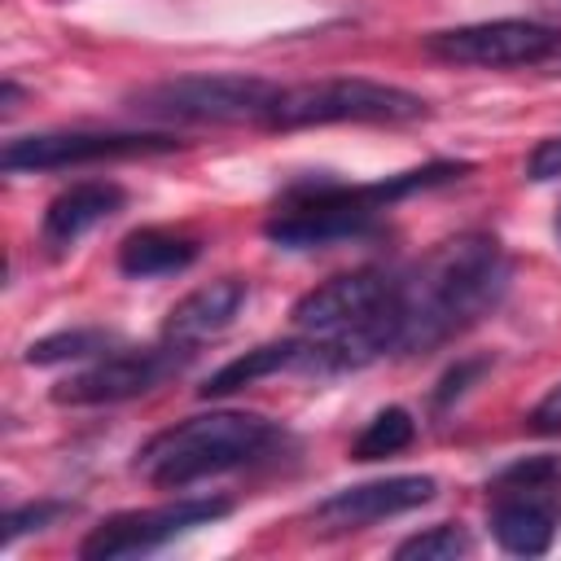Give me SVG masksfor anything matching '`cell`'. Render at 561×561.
Wrapping results in <instances>:
<instances>
[{"label": "cell", "mask_w": 561, "mask_h": 561, "mask_svg": "<svg viewBox=\"0 0 561 561\" xmlns=\"http://www.w3.org/2000/svg\"><path fill=\"white\" fill-rule=\"evenodd\" d=\"M561 526V465L530 456L491 482V535L513 557H543Z\"/></svg>", "instance_id": "obj_7"}, {"label": "cell", "mask_w": 561, "mask_h": 561, "mask_svg": "<svg viewBox=\"0 0 561 561\" xmlns=\"http://www.w3.org/2000/svg\"><path fill=\"white\" fill-rule=\"evenodd\" d=\"M193 346H180V342H167L162 346H140V351H114V355H101L92 368L66 377L53 399L57 403H70V408H96V403H123V399H136V394H149L153 386H162L167 377H175L184 364H188Z\"/></svg>", "instance_id": "obj_11"}, {"label": "cell", "mask_w": 561, "mask_h": 561, "mask_svg": "<svg viewBox=\"0 0 561 561\" xmlns=\"http://www.w3.org/2000/svg\"><path fill=\"white\" fill-rule=\"evenodd\" d=\"M438 491L434 478L425 473H399V478H377V482H359V486H342L333 495H324L311 517L324 526V530H359L368 522H381V517H399V513H412L421 504H430Z\"/></svg>", "instance_id": "obj_12"}, {"label": "cell", "mask_w": 561, "mask_h": 561, "mask_svg": "<svg viewBox=\"0 0 561 561\" xmlns=\"http://www.w3.org/2000/svg\"><path fill=\"white\" fill-rule=\"evenodd\" d=\"M75 504H66V500H35V504H22V508H13L9 517H4V530H0V543L4 548H13L26 530H44L48 522H57L61 513H70Z\"/></svg>", "instance_id": "obj_20"}, {"label": "cell", "mask_w": 561, "mask_h": 561, "mask_svg": "<svg viewBox=\"0 0 561 561\" xmlns=\"http://www.w3.org/2000/svg\"><path fill=\"white\" fill-rule=\"evenodd\" d=\"M425 53L451 66H478V70H508V66H539L561 53V31L530 18H495V22H469L451 31H434L425 39Z\"/></svg>", "instance_id": "obj_8"}, {"label": "cell", "mask_w": 561, "mask_h": 561, "mask_svg": "<svg viewBox=\"0 0 561 561\" xmlns=\"http://www.w3.org/2000/svg\"><path fill=\"white\" fill-rule=\"evenodd\" d=\"M557 237H561V210H557Z\"/></svg>", "instance_id": "obj_24"}, {"label": "cell", "mask_w": 561, "mask_h": 561, "mask_svg": "<svg viewBox=\"0 0 561 561\" xmlns=\"http://www.w3.org/2000/svg\"><path fill=\"white\" fill-rule=\"evenodd\" d=\"M530 430L535 434H561V381L530 408Z\"/></svg>", "instance_id": "obj_23"}, {"label": "cell", "mask_w": 561, "mask_h": 561, "mask_svg": "<svg viewBox=\"0 0 561 561\" xmlns=\"http://www.w3.org/2000/svg\"><path fill=\"white\" fill-rule=\"evenodd\" d=\"M110 333L105 329H66L53 337H39L26 346V364H66V359H88V355H105Z\"/></svg>", "instance_id": "obj_19"}, {"label": "cell", "mask_w": 561, "mask_h": 561, "mask_svg": "<svg viewBox=\"0 0 561 561\" xmlns=\"http://www.w3.org/2000/svg\"><path fill=\"white\" fill-rule=\"evenodd\" d=\"M421 114L425 101L408 88L377 79H316V83L280 88L263 114V127L294 131V127H329V123H408Z\"/></svg>", "instance_id": "obj_5"}, {"label": "cell", "mask_w": 561, "mask_h": 561, "mask_svg": "<svg viewBox=\"0 0 561 561\" xmlns=\"http://www.w3.org/2000/svg\"><path fill=\"white\" fill-rule=\"evenodd\" d=\"M486 368H491V359H460L456 368H447V373H443V381H438V390H434V408L456 403V399L469 390V381H473V377H482Z\"/></svg>", "instance_id": "obj_21"}, {"label": "cell", "mask_w": 561, "mask_h": 561, "mask_svg": "<svg viewBox=\"0 0 561 561\" xmlns=\"http://www.w3.org/2000/svg\"><path fill=\"white\" fill-rule=\"evenodd\" d=\"M302 364H307V342H302V337H298V342H263V346H254V351L228 359L219 373H210L206 386H202V399L232 394V390H241V386H254L259 377H272V373H280V368H302Z\"/></svg>", "instance_id": "obj_16"}, {"label": "cell", "mask_w": 561, "mask_h": 561, "mask_svg": "<svg viewBox=\"0 0 561 561\" xmlns=\"http://www.w3.org/2000/svg\"><path fill=\"white\" fill-rule=\"evenodd\" d=\"M469 552H473V539L460 522H438V526H430V530H421L394 548L399 561H456Z\"/></svg>", "instance_id": "obj_18"}, {"label": "cell", "mask_w": 561, "mask_h": 561, "mask_svg": "<svg viewBox=\"0 0 561 561\" xmlns=\"http://www.w3.org/2000/svg\"><path fill=\"white\" fill-rule=\"evenodd\" d=\"M127 202V193L110 180H83V184H70L66 193H57L44 210V224H39V241L48 254H66L83 232H92L96 224H105L110 215H118Z\"/></svg>", "instance_id": "obj_13"}, {"label": "cell", "mask_w": 561, "mask_h": 561, "mask_svg": "<svg viewBox=\"0 0 561 561\" xmlns=\"http://www.w3.org/2000/svg\"><path fill=\"white\" fill-rule=\"evenodd\" d=\"M250 298V285L241 276H219L193 294H184L171 311H167V324H162V337L167 342H180V346H197L215 333H224L237 311L245 307Z\"/></svg>", "instance_id": "obj_14"}, {"label": "cell", "mask_w": 561, "mask_h": 561, "mask_svg": "<svg viewBox=\"0 0 561 561\" xmlns=\"http://www.w3.org/2000/svg\"><path fill=\"white\" fill-rule=\"evenodd\" d=\"M184 140L167 131H39V136H18L4 145L0 167L9 175L18 171H57V167H79V162H105V158H149V153H171Z\"/></svg>", "instance_id": "obj_10"}, {"label": "cell", "mask_w": 561, "mask_h": 561, "mask_svg": "<svg viewBox=\"0 0 561 561\" xmlns=\"http://www.w3.org/2000/svg\"><path fill=\"white\" fill-rule=\"evenodd\" d=\"M197 254H202V245L193 237H184V232H171V228H136L118 245V272L131 276V280L175 276Z\"/></svg>", "instance_id": "obj_15"}, {"label": "cell", "mask_w": 561, "mask_h": 561, "mask_svg": "<svg viewBox=\"0 0 561 561\" xmlns=\"http://www.w3.org/2000/svg\"><path fill=\"white\" fill-rule=\"evenodd\" d=\"M508 254L486 232H465L430 250L408 276H399V351L421 355L491 316L508 289Z\"/></svg>", "instance_id": "obj_1"}, {"label": "cell", "mask_w": 561, "mask_h": 561, "mask_svg": "<svg viewBox=\"0 0 561 561\" xmlns=\"http://www.w3.org/2000/svg\"><path fill=\"white\" fill-rule=\"evenodd\" d=\"M469 171V162H430L416 171H399L373 184H294L280 206L267 219V241H276L280 250H316V245H333L346 237H364L377 228L381 210L399 197L451 184Z\"/></svg>", "instance_id": "obj_3"}, {"label": "cell", "mask_w": 561, "mask_h": 561, "mask_svg": "<svg viewBox=\"0 0 561 561\" xmlns=\"http://www.w3.org/2000/svg\"><path fill=\"white\" fill-rule=\"evenodd\" d=\"M412 438H416V421H412V412H403V408H386V412H377V416L359 430V438L351 443V456H355V460H381V456L403 451Z\"/></svg>", "instance_id": "obj_17"}, {"label": "cell", "mask_w": 561, "mask_h": 561, "mask_svg": "<svg viewBox=\"0 0 561 561\" xmlns=\"http://www.w3.org/2000/svg\"><path fill=\"white\" fill-rule=\"evenodd\" d=\"M294 324L307 342V364L320 373L364 368L386 351H399V276L359 267L307 289L294 302Z\"/></svg>", "instance_id": "obj_2"}, {"label": "cell", "mask_w": 561, "mask_h": 561, "mask_svg": "<svg viewBox=\"0 0 561 561\" xmlns=\"http://www.w3.org/2000/svg\"><path fill=\"white\" fill-rule=\"evenodd\" d=\"M526 180L535 184H548V180H561V136H548L530 149L526 158Z\"/></svg>", "instance_id": "obj_22"}, {"label": "cell", "mask_w": 561, "mask_h": 561, "mask_svg": "<svg viewBox=\"0 0 561 561\" xmlns=\"http://www.w3.org/2000/svg\"><path fill=\"white\" fill-rule=\"evenodd\" d=\"M272 443L276 425L259 412H202L153 434L136 451V473H145L153 486H188L197 478L259 460Z\"/></svg>", "instance_id": "obj_4"}, {"label": "cell", "mask_w": 561, "mask_h": 561, "mask_svg": "<svg viewBox=\"0 0 561 561\" xmlns=\"http://www.w3.org/2000/svg\"><path fill=\"white\" fill-rule=\"evenodd\" d=\"M276 83L259 75H180L131 92V110L158 123H263Z\"/></svg>", "instance_id": "obj_6"}, {"label": "cell", "mask_w": 561, "mask_h": 561, "mask_svg": "<svg viewBox=\"0 0 561 561\" xmlns=\"http://www.w3.org/2000/svg\"><path fill=\"white\" fill-rule=\"evenodd\" d=\"M232 504L228 500H175V504H158V508H131V513H114L101 526H92V535L79 543L83 561H118V557H145L197 526H210L219 517H228Z\"/></svg>", "instance_id": "obj_9"}]
</instances>
